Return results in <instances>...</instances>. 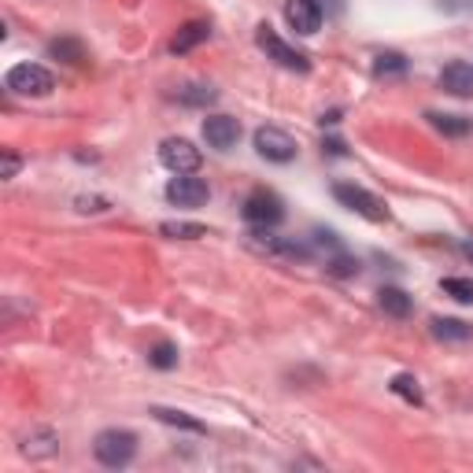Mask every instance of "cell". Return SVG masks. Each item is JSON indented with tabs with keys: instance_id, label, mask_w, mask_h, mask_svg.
<instances>
[{
	"instance_id": "cell-1",
	"label": "cell",
	"mask_w": 473,
	"mask_h": 473,
	"mask_svg": "<svg viewBox=\"0 0 473 473\" xmlns=\"http://www.w3.org/2000/svg\"><path fill=\"white\" fill-rule=\"evenodd\" d=\"M93 455L108 469H122V466H130L134 455H137V436L130 429H104L93 440Z\"/></svg>"
},
{
	"instance_id": "cell-2",
	"label": "cell",
	"mask_w": 473,
	"mask_h": 473,
	"mask_svg": "<svg viewBox=\"0 0 473 473\" xmlns=\"http://www.w3.org/2000/svg\"><path fill=\"white\" fill-rule=\"evenodd\" d=\"M256 45L266 53V60H273V63L285 67V70H300V74H307V70H311V60H307L304 53H296L292 45H285L278 34H273L270 22H263V27L256 30Z\"/></svg>"
},
{
	"instance_id": "cell-3",
	"label": "cell",
	"mask_w": 473,
	"mask_h": 473,
	"mask_svg": "<svg viewBox=\"0 0 473 473\" xmlns=\"http://www.w3.org/2000/svg\"><path fill=\"white\" fill-rule=\"evenodd\" d=\"M4 86L12 93H19V96H48V93L56 89V78L41 63H19V67L8 70Z\"/></svg>"
},
{
	"instance_id": "cell-4",
	"label": "cell",
	"mask_w": 473,
	"mask_h": 473,
	"mask_svg": "<svg viewBox=\"0 0 473 473\" xmlns=\"http://www.w3.org/2000/svg\"><path fill=\"white\" fill-rule=\"evenodd\" d=\"M333 196H337V200H340L347 211H355V215H363V218H370V222H385V218H388V208H385L373 192H366L363 185L337 182V185H333Z\"/></svg>"
},
{
	"instance_id": "cell-5",
	"label": "cell",
	"mask_w": 473,
	"mask_h": 473,
	"mask_svg": "<svg viewBox=\"0 0 473 473\" xmlns=\"http://www.w3.org/2000/svg\"><path fill=\"white\" fill-rule=\"evenodd\" d=\"M281 218H285V204L273 192H266V189H256L244 200V222H252V226L270 230V226H278Z\"/></svg>"
},
{
	"instance_id": "cell-6",
	"label": "cell",
	"mask_w": 473,
	"mask_h": 473,
	"mask_svg": "<svg viewBox=\"0 0 473 473\" xmlns=\"http://www.w3.org/2000/svg\"><path fill=\"white\" fill-rule=\"evenodd\" d=\"M159 163L174 174H192L196 167H200V148H196L192 141H185V137H167L159 144Z\"/></svg>"
},
{
	"instance_id": "cell-7",
	"label": "cell",
	"mask_w": 473,
	"mask_h": 473,
	"mask_svg": "<svg viewBox=\"0 0 473 473\" xmlns=\"http://www.w3.org/2000/svg\"><path fill=\"white\" fill-rule=\"evenodd\" d=\"M256 152L270 163H292L296 159V141L278 126H259L256 130Z\"/></svg>"
},
{
	"instance_id": "cell-8",
	"label": "cell",
	"mask_w": 473,
	"mask_h": 473,
	"mask_svg": "<svg viewBox=\"0 0 473 473\" xmlns=\"http://www.w3.org/2000/svg\"><path fill=\"white\" fill-rule=\"evenodd\" d=\"M167 200L178 208H200L208 200V182L192 178V174H178V178L167 185Z\"/></svg>"
},
{
	"instance_id": "cell-9",
	"label": "cell",
	"mask_w": 473,
	"mask_h": 473,
	"mask_svg": "<svg viewBox=\"0 0 473 473\" xmlns=\"http://www.w3.org/2000/svg\"><path fill=\"white\" fill-rule=\"evenodd\" d=\"M204 141L218 152H230V148L241 141V122L230 115H211L204 118Z\"/></svg>"
},
{
	"instance_id": "cell-10",
	"label": "cell",
	"mask_w": 473,
	"mask_h": 473,
	"mask_svg": "<svg viewBox=\"0 0 473 473\" xmlns=\"http://www.w3.org/2000/svg\"><path fill=\"white\" fill-rule=\"evenodd\" d=\"M285 19H289V27L296 34H318L322 27V4L318 0H289L285 4Z\"/></svg>"
},
{
	"instance_id": "cell-11",
	"label": "cell",
	"mask_w": 473,
	"mask_h": 473,
	"mask_svg": "<svg viewBox=\"0 0 473 473\" xmlns=\"http://www.w3.org/2000/svg\"><path fill=\"white\" fill-rule=\"evenodd\" d=\"M440 89L452 96H473V67L466 60H452L440 70Z\"/></svg>"
},
{
	"instance_id": "cell-12",
	"label": "cell",
	"mask_w": 473,
	"mask_h": 473,
	"mask_svg": "<svg viewBox=\"0 0 473 473\" xmlns=\"http://www.w3.org/2000/svg\"><path fill=\"white\" fill-rule=\"evenodd\" d=\"M208 37H211V27H208V22H204V19H192V22H185L178 34H174L170 53H174V56H185V53H192L196 45H204Z\"/></svg>"
},
{
	"instance_id": "cell-13",
	"label": "cell",
	"mask_w": 473,
	"mask_h": 473,
	"mask_svg": "<svg viewBox=\"0 0 473 473\" xmlns=\"http://www.w3.org/2000/svg\"><path fill=\"white\" fill-rule=\"evenodd\" d=\"M378 304H381V311L392 314V318H407V314L414 311V300H411L404 289H396V285H385V289L378 292Z\"/></svg>"
},
{
	"instance_id": "cell-14",
	"label": "cell",
	"mask_w": 473,
	"mask_h": 473,
	"mask_svg": "<svg viewBox=\"0 0 473 473\" xmlns=\"http://www.w3.org/2000/svg\"><path fill=\"white\" fill-rule=\"evenodd\" d=\"M433 337L436 340H469L473 326H466L459 318H433Z\"/></svg>"
},
{
	"instance_id": "cell-15",
	"label": "cell",
	"mask_w": 473,
	"mask_h": 473,
	"mask_svg": "<svg viewBox=\"0 0 473 473\" xmlns=\"http://www.w3.org/2000/svg\"><path fill=\"white\" fill-rule=\"evenodd\" d=\"M56 444H60V436H56L53 429H37V433H30V436H27V444H22V452L34 455V459H45V455H53V452H56Z\"/></svg>"
},
{
	"instance_id": "cell-16",
	"label": "cell",
	"mask_w": 473,
	"mask_h": 473,
	"mask_svg": "<svg viewBox=\"0 0 473 473\" xmlns=\"http://www.w3.org/2000/svg\"><path fill=\"white\" fill-rule=\"evenodd\" d=\"M178 101H182V104H189V108H208V104H215V101H218V93H215V86L189 82V86L178 93Z\"/></svg>"
},
{
	"instance_id": "cell-17",
	"label": "cell",
	"mask_w": 473,
	"mask_h": 473,
	"mask_svg": "<svg viewBox=\"0 0 473 473\" xmlns=\"http://www.w3.org/2000/svg\"><path fill=\"white\" fill-rule=\"evenodd\" d=\"M429 122L444 134V137H466L469 134V118L462 115H440V111H429Z\"/></svg>"
},
{
	"instance_id": "cell-18",
	"label": "cell",
	"mask_w": 473,
	"mask_h": 473,
	"mask_svg": "<svg viewBox=\"0 0 473 473\" xmlns=\"http://www.w3.org/2000/svg\"><path fill=\"white\" fill-rule=\"evenodd\" d=\"M159 233L170 241H196V237H208V226H200V222H163Z\"/></svg>"
},
{
	"instance_id": "cell-19",
	"label": "cell",
	"mask_w": 473,
	"mask_h": 473,
	"mask_svg": "<svg viewBox=\"0 0 473 473\" xmlns=\"http://www.w3.org/2000/svg\"><path fill=\"white\" fill-rule=\"evenodd\" d=\"M48 56H56V60H63V63H82V60H86V48H82V41L63 37V41H53V45H48Z\"/></svg>"
},
{
	"instance_id": "cell-20",
	"label": "cell",
	"mask_w": 473,
	"mask_h": 473,
	"mask_svg": "<svg viewBox=\"0 0 473 473\" xmlns=\"http://www.w3.org/2000/svg\"><path fill=\"white\" fill-rule=\"evenodd\" d=\"M373 74L378 78H400V74H407V60L400 53H381L378 63H373Z\"/></svg>"
},
{
	"instance_id": "cell-21",
	"label": "cell",
	"mask_w": 473,
	"mask_h": 473,
	"mask_svg": "<svg viewBox=\"0 0 473 473\" xmlns=\"http://www.w3.org/2000/svg\"><path fill=\"white\" fill-rule=\"evenodd\" d=\"M152 414L159 421H167V426H182V429H192V433H204V426L196 418H189L185 411H170V407H152Z\"/></svg>"
},
{
	"instance_id": "cell-22",
	"label": "cell",
	"mask_w": 473,
	"mask_h": 473,
	"mask_svg": "<svg viewBox=\"0 0 473 473\" xmlns=\"http://www.w3.org/2000/svg\"><path fill=\"white\" fill-rule=\"evenodd\" d=\"M148 363H152L156 370H174L178 366V347H174L170 340H159L152 352H148Z\"/></svg>"
},
{
	"instance_id": "cell-23",
	"label": "cell",
	"mask_w": 473,
	"mask_h": 473,
	"mask_svg": "<svg viewBox=\"0 0 473 473\" xmlns=\"http://www.w3.org/2000/svg\"><path fill=\"white\" fill-rule=\"evenodd\" d=\"M388 388L400 396V400H407V404H421V388H418V381L411 378V373H396Z\"/></svg>"
},
{
	"instance_id": "cell-24",
	"label": "cell",
	"mask_w": 473,
	"mask_h": 473,
	"mask_svg": "<svg viewBox=\"0 0 473 473\" xmlns=\"http://www.w3.org/2000/svg\"><path fill=\"white\" fill-rule=\"evenodd\" d=\"M452 300H459V304H473V281L469 278H444V285H440Z\"/></svg>"
},
{
	"instance_id": "cell-25",
	"label": "cell",
	"mask_w": 473,
	"mask_h": 473,
	"mask_svg": "<svg viewBox=\"0 0 473 473\" xmlns=\"http://www.w3.org/2000/svg\"><path fill=\"white\" fill-rule=\"evenodd\" d=\"M330 273H337V278H352V273H359V259L337 252V256L330 259Z\"/></svg>"
},
{
	"instance_id": "cell-26",
	"label": "cell",
	"mask_w": 473,
	"mask_h": 473,
	"mask_svg": "<svg viewBox=\"0 0 473 473\" xmlns=\"http://www.w3.org/2000/svg\"><path fill=\"white\" fill-rule=\"evenodd\" d=\"M436 8L447 15H466V12H473V0H436Z\"/></svg>"
},
{
	"instance_id": "cell-27",
	"label": "cell",
	"mask_w": 473,
	"mask_h": 473,
	"mask_svg": "<svg viewBox=\"0 0 473 473\" xmlns=\"http://www.w3.org/2000/svg\"><path fill=\"white\" fill-rule=\"evenodd\" d=\"M19 167H22V159H19V156L12 152V148H8V152H4V170H0V178H15Z\"/></svg>"
},
{
	"instance_id": "cell-28",
	"label": "cell",
	"mask_w": 473,
	"mask_h": 473,
	"mask_svg": "<svg viewBox=\"0 0 473 473\" xmlns=\"http://www.w3.org/2000/svg\"><path fill=\"white\" fill-rule=\"evenodd\" d=\"M322 148H326L330 156H344V152H347V148H344V141H337V137H330V141L322 144Z\"/></svg>"
},
{
	"instance_id": "cell-29",
	"label": "cell",
	"mask_w": 473,
	"mask_h": 473,
	"mask_svg": "<svg viewBox=\"0 0 473 473\" xmlns=\"http://www.w3.org/2000/svg\"><path fill=\"white\" fill-rule=\"evenodd\" d=\"M462 252H466V256L473 259V241H466V244H462Z\"/></svg>"
}]
</instances>
